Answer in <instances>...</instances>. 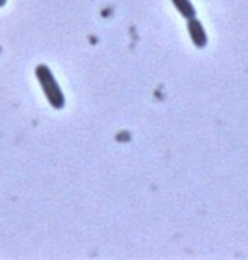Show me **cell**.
Here are the masks:
<instances>
[{
  "instance_id": "obj_4",
  "label": "cell",
  "mask_w": 248,
  "mask_h": 260,
  "mask_svg": "<svg viewBox=\"0 0 248 260\" xmlns=\"http://www.w3.org/2000/svg\"><path fill=\"white\" fill-rule=\"evenodd\" d=\"M6 2H7V0H0V7H4V6H6Z\"/></svg>"
},
{
  "instance_id": "obj_2",
  "label": "cell",
  "mask_w": 248,
  "mask_h": 260,
  "mask_svg": "<svg viewBox=\"0 0 248 260\" xmlns=\"http://www.w3.org/2000/svg\"><path fill=\"white\" fill-rule=\"evenodd\" d=\"M187 29H189V34H191V39H192L194 45H196L197 48H204V46H206L207 34H206V31H204V27H202V24H201L199 19H196V17L189 19V21H187Z\"/></svg>"
},
{
  "instance_id": "obj_1",
  "label": "cell",
  "mask_w": 248,
  "mask_h": 260,
  "mask_svg": "<svg viewBox=\"0 0 248 260\" xmlns=\"http://www.w3.org/2000/svg\"><path fill=\"white\" fill-rule=\"evenodd\" d=\"M34 72H36V78H38V82H40L50 106L53 109H63V107H65V95H63L60 85H58L56 78L53 77L50 68L46 65H38Z\"/></svg>"
},
{
  "instance_id": "obj_3",
  "label": "cell",
  "mask_w": 248,
  "mask_h": 260,
  "mask_svg": "<svg viewBox=\"0 0 248 260\" xmlns=\"http://www.w3.org/2000/svg\"><path fill=\"white\" fill-rule=\"evenodd\" d=\"M175 9L179 11V14H181L182 17H186L187 21L192 17H196V9H194V6L191 4V0H172Z\"/></svg>"
}]
</instances>
